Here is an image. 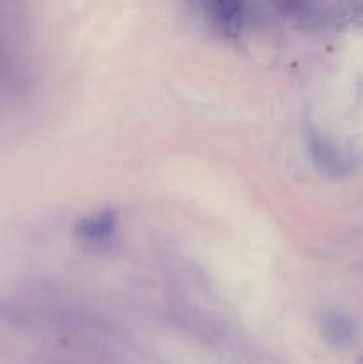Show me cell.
<instances>
[{"label": "cell", "instance_id": "1", "mask_svg": "<svg viewBox=\"0 0 363 364\" xmlns=\"http://www.w3.org/2000/svg\"><path fill=\"white\" fill-rule=\"evenodd\" d=\"M308 151L317 169L327 178H344L352 171L351 155L324 132L310 128Z\"/></svg>", "mask_w": 363, "mask_h": 364}, {"label": "cell", "instance_id": "3", "mask_svg": "<svg viewBox=\"0 0 363 364\" xmlns=\"http://www.w3.org/2000/svg\"><path fill=\"white\" fill-rule=\"evenodd\" d=\"M320 329H322V336L327 345L338 348V350H345L356 340L354 322L342 313H326L320 320Z\"/></svg>", "mask_w": 363, "mask_h": 364}, {"label": "cell", "instance_id": "5", "mask_svg": "<svg viewBox=\"0 0 363 364\" xmlns=\"http://www.w3.org/2000/svg\"><path fill=\"white\" fill-rule=\"evenodd\" d=\"M212 14L217 27L230 38L241 34L244 23V6L242 0H212Z\"/></svg>", "mask_w": 363, "mask_h": 364}, {"label": "cell", "instance_id": "4", "mask_svg": "<svg viewBox=\"0 0 363 364\" xmlns=\"http://www.w3.org/2000/svg\"><path fill=\"white\" fill-rule=\"evenodd\" d=\"M327 20L338 31H363V0H337Z\"/></svg>", "mask_w": 363, "mask_h": 364}, {"label": "cell", "instance_id": "6", "mask_svg": "<svg viewBox=\"0 0 363 364\" xmlns=\"http://www.w3.org/2000/svg\"><path fill=\"white\" fill-rule=\"evenodd\" d=\"M354 364H363V355H362V358H359V359H358V361H356Z\"/></svg>", "mask_w": 363, "mask_h": 364}, {"label": "cell", "instance_id": "2", "mask_svg": "<svg viewBox=\"0 0 363 364\" xmlns=\"http://www.w3.org/2000/svg\"><path fill=\"white\" fill-rule=\"evenodd\" d=\"M116 212L107 208L78 220L75 233H77L78 240H82L89 247H105L116 235Z\"/></svg>", "mask_w": 363, "mask_h": 364}]
</instances>
